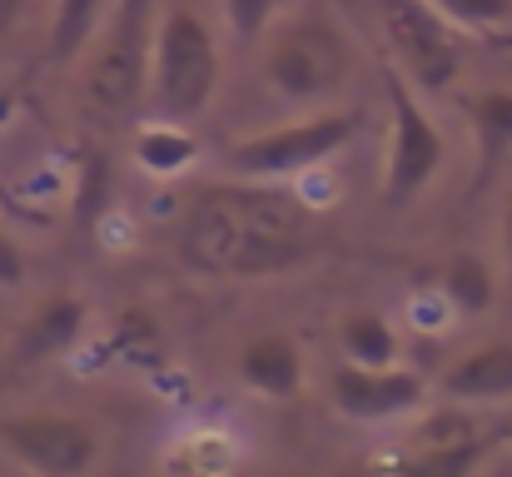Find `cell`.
Instances as JSON below:
<instances>
[{
  "label": "cell",
  "instance_id": "6da1fadb",
  "mask_svg": "<svg viewBox=\"0 0 512 477\" xmlns=\"http://www.w3.org/2000/svg\"><path fill=\"white\" fill-rule=\"evenodd\" d=\"M174 249L204 279H269L309 259L314 219L269 179L204 184L184 204Z\"/></svg>",
  "mask_w": 512,
  "mask_h": 477
},
{
  "label": "cell",
  "instance_id": "7a4b0ae2",
  "mask_svg": "<svg viewBox=\"0 0 512 477\" xmlns=\"http://www.w3.org/2000/svg\"><path fill=\"white\" fill-rule=\"evenodd\" d=\"M150 45H155V0H115V10L90 35L80 95L85 110L100 120H125L145 100L150 80Z\"/></svg>",
  "mask_w": 512,
  "mask_h": 477
},
{
  "label": "cell",
  "instance_id": "3957f363",
  "mask_svg": "<svg viewBox=\"0 0 512 477\" xmlns=\"http://www.w3.org/2000/svg\"><path fill=\"white\" fill-rule=\"evenodd\" d=\"M219 85V45L209 35V25L194 10H170L165 20H155V45H150V105L184 125L194 120Z\"/></svg>",
  "mask_w": 512,
  "mask_h": 477
},
{
  "label": "cell",
  "instance_id": "277c9868",
  "mask_svg": "<svg viewBox=\"0 0 512 477\" xmlns=\"http://www.w3.org/2000/svg\"><path fill=\"white\" fill-rule=\"evenodd\" d=\"M264 70L284 100L319 105L343 90V80L353 70V50H348L339 25H329L324 15H299L269 35Z\"/></svg>",
  "mask_w": 512,
  "mask_h": 477
},
{
  "label": "cell",
  "instance_id": "5b68a950",
  "mask_svg": "<svg viewBox=\"0 0 512 477\" xmlns=\"http://www.w3.org/2000/svg\"><path fill=\"white\" fill-rule=\"evenodd\" d=\"M383 40L398 60V75L418 85L423 95H438L463 70V35L458 25L433 10L428 0H378Z\"/></svg>",
  "mask_w": 512,
  "mask_h": 477
},
{
  "label": "cell",
  "instance_id": "8992f818",
  "mask_svg": "<svg viewBox=\"0 0 512 477\" xmlns=\"http://www.w3.org/2000/svg\"><path fill=\"white\" fill-rule=\"evenodd\" d=\"M363 110H324V115H309V120H294L284 130H269V135H254V140H239L234 145V169L244 179H284V174H299V169H314L324 159H334L339 150H348L363 130Z\"/></svg>",
  "mask_w": 512,
  "mask_h": 477
},
{
  "label": "cell",
  "instance_id": "52a82bcc",
  "mask_svg": "<svg viewBox=\"0 0 512 477\" xmlns=\"http://www.w3.org/2000/svg\"><path fill=\"white\" fill-rule=\"evenodd\" d=\"M388 105H393V145H388V169H383V199L388 209H408L443 169L448 145L438 135V125L428 120L423 100L413 95V85L388 70Z\"/></svg>",
  "mask_w": 512,
  "mask_h": 477
},
{
  "label": "cell",
  "instance_id": "ba28073f",
  "mask_svg": "<svg viewBox=\"0 0 512 477\" xmlns=\"http://www.w3.org/2000/svg\"><path fill=\"white\" fill-rule=\"evenodd\" d=\"M0 448L30 468V473L45 477H75L95 468V433L80 423V418H65V413H20V418H5L0 423Z\"/></svg>",
  "mask_w": 512,
  "mask_h": 477
},
{
  "label": "cell",
  "instance_id": "9c48e42d",
  "mask_svg": "<svg viewBox=\"0 0 512 477\" xmlns=\"http://www.w3.org/2000/svg\"><path fill=\"white\" fill-rule=\"evenodd\" d=\"M329 398L343 418H358V423H383V418H398L408 408L423 403V378L418 373H403L393 363L383 368H368V363H339L329 373Z\"/></svg>",
  "mask_w": 512,
  "mask_h": 477
},
{
  "label": "cell",
  "instance_id": "30bf717a",
  "mask_svg": "<svg viewBox=\"0 0 512 477\" xmlns=\"http://www.w3.org/2000/svg\"><path fill=\"white\" fill-rule=\"evenodd\" d=\"M85 333V304L75 294H50L40 299L30 318L20 323L15 333V363H40V358H55L65 348H75V338Z\"/></svg>",
  "mask_w": 512,
  "mask_h": 477
},
{
  "label": "cell",
  "instance_id": "8fae6325",
  "mask_svg": "<svg viewBox=\"0 0 512 477\" xmlns=\"http://www.w3.org/2000/svg\"><path fill=\"white\" fill-rule=\"evenodd\" d=\"M239 378L264 398H294L304 388V358L284 333H254L239 348Z\"/></svg>",
  "mask_w": 512,
  "mask_h": 477
},
{
  "label": "cell",
  "instance_id": "7c38bea8",
  "mask_svg": "<svg viewBox=\"0 0 512 477\" xmlns=\"http://www.w3.org/2000/svg\"><path fill=\"white\" fill-rule=\"evenodd\" d=\"M438 388L453 403H498V398H512V343H483V348L463 353L443 373Z\"/></svg>",
  "mask_w": 512,
  "mask_h": 477
},
{
  "label": "cell",
  "instance_id": "4fadbf2b",
  "mask_svg": "<svg viewBox=\"0 0 512 477\" xmlns=\"http://www.w3.org/2000/svg\"><path fill=\"white\" fill-rule=\"evenodd\" d=\"M110 15V0H55V20H50V60H75L90 35L100 30V20Z\"/></svg>",
  "mask_w": 512,
  "mask_h": 477
},
{
  "label": "cell",
  "instance_id": "5bb4252c",
  "mask_svg": "<svg viewBox=\"0 0 512 477\" xmlns=\"http://www.w3.org/2000/svg\"><path fill=\"white\" fill-rule=\"evenodd\" d=\"M339 338H343V353L348 363H368V368H383L398 358V333L388 328L383 314H343L339 323Z\"/></svg>",
  "mask_w": 512,
  "mask_h": 477
},
{
  "label": "cell",
  "instance_id": "9a60e30c",
  "mask_svg": "<svg viewBox=\"0 0 512 477\" xmlns=\"http://www.w3.org/2000/svg\"><path fill=\"white\" fill-rule=\"evenodd\" d=\"M493 269L478 259V254H458V259H448V269H443V294L453 299V309H463V314H478V309H488L493 304Z\"/></svg>",
  "mask_w": 512,
  "mask_h": 477
},
{
  "label": "cell",
  "instance_id": "2e32d148",
  "mask_svg": "<svg viewBox=\"0 0 512 477\" xmlns=\"http://www.w3.org/2000/svg\"><path fill=\"white\" fill-rule=\"evenodd\" d=\"M473 130L483 145V164L503 159L512 150V90H488L473 100Z\"/></svg>",
  "mask_w": 512,
  "mask_h": 477
},
{
  "label": "cell",
  "instance_id": "e0dca14e",
  "mask_svg": "<svg viewBox=\"0 0 512 477\" xmlns=\"http://www.w3.org/2000/svg\"><path fill=\"white\" fill-rule=\"evenodd\" d=\"M135 155L145 169H155V174H179L189 159H194V140L184 135V125H150L145 135H140V145H135Z\"/></svg>",
  "mask_w": 512,
  "mask_h": 477
},
{
  "label": "cell",
  "instance_id": "ac0fdd59",
  "mask_svg": "<svg viewBox=\"0 0 512 477\" xmlns=\"http://www.w3.org/2000/svg\"><path fill=\"white\" fill-rule=\"evenodd\" d=\"M433 10H443L458 30H498L512 20V0H428Z\"/></svg>",
  "mask_w": 512,
  "mask_h": 477
},
{
  "label": "cell",
  "instance_id": "d6986e66",
  "mask_svg": "<svg viewBox=\"0 0 512 477\" xmlns=\"http://www.w3.org/2000/svg\"><path fill=\"white\" fill-rule=\"evenodd\" d=\"M478 458H483V438H468V443H438V448H418V463H423V468H433V473H468Z\"/></svg>",
  "mask_w": 512,
  "mask_h": 477
},
{
  "label": "cell",
  "instance_id": "ffe728a7",
  "mask_svg": "<svg viewBox=\"0 0 512 477\" xmlns=\"http://www.w3.org/2000/svg\"><path fill=\"white\" fill-rule=\"evenodd\" d=\"M274 5H279V0H224L229 30H234L239 40H254V35L274 20Z\"/></svg>",
  "mask_w": 512,
  "mask_h": 477
},
{
  "label": "cell",
  "instance_id": "44dd1931",
  "mask_svg": "<svg viewBox=\"0 0 512 477\" xmlns=\"http://www.w3.org/2000/svg\"><path fill=\"white\" fill-rule=\"evenodd\" d=\"M418 448H438V443H468L473 438V423L463 418V413H438V418H428L418 433Z\"/></svg>",
  "mask_w": 512,
  "mask_h": 477
},
{
  "label": "cell",
  "instance_id": "7402d4cb",
  "mask_svg": "<svg viewBox=\"0 0 512 477\" xmlns=\"http://www.w3.org/2000/svg\"><path fill=\"white\" fill-rule=\"evenodd\" d=\"M20 284H25V254L0 224V289H20Z\"/></svg>",
  "mask_w": 512,
  "mask_h": 477
},
{
  "label": "cell",
  "instance_id": "603a6c76",
  "mask_svg": "<svg viewBox=\"0 0 512 477\" xmlns=\"http://www.w3.org/2000/svg\"><path fill=\"white\" fill-rule=\"evenodd\" d=\"M20 10H25V0H0V35H10V30H15Z\"/></svg>",
  "mask_w": 512,
  "mask_h": 477
},
{
  "label": "cell",
  "instance_id": "cb8c5ba5",
  "mask_svg": "<svg viewBox=\"0 0 512 477\" xmlns=\"http://www.w3.org/2000/svg\"><path fill=\"white\" fill-rule=\"evenodd\" d=\"M503 239H508V269H512V209H508V224H503Z\"/></svg>",
  "mask_w": 512,
  "mask_h": 477
}]
</instances>
